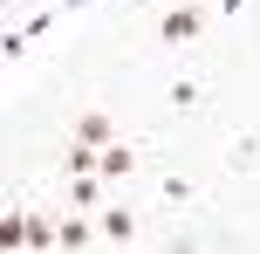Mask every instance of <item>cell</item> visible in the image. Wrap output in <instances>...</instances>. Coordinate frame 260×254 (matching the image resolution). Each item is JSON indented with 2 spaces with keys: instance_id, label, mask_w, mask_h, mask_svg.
Instances as JSON below:
<instances>
[{
  "instance_id": "1",
  "label": "cell",
  "mask_w": 260,
  "mask_h": 254,
  "mask_svg": "<svg viewBox=\"0 0 260 254\" xmlns=\"http://www.w3.org/2000/svg\"><path fill=\"white\" fill-rule=\"evenodd\" d=\"M110 137H117V124H110L103 110H82L76 117V145H110Z\"/></svg>"
},
{
  "instance_id": "2",
  "label": "cell",
  "mask_w": 260,
  "mask_h": 254,
  "mask_svg": "<svg viewBox=\"0 0 260 254\" xmlns=\"http://www.w3.org/2000/svg\"><path fill=\"white\" fill-rule=\"evenodd\" d=\"M199 21H206V14H199V7H171L157 35H165V41H192V35H199Z\"/></svg>"
},
{
  "instance_id": "3",
  "label": "cell",
  "mask_w": 260,
  "mask_h": 254,
  "mask_svg": "<svg viewBox=\"0 0 260 254\" xmlns=\"http://www.w3.org/2000/svg\"><path fill=\"white\" fill-rule=\"evenodd\" d=\"M130 165H137V151H123V145H103V165H96V172H103V179H123Z\"/></svg>"
},
{
  "instance_id": "4",
  "label": "cell",
  "mask_w": 260,
  "mask_h": 254,
  "mask_svg": "<svg viewBox=\"0 0 260 254\" xmlns=\"http://www.w3.org/2000/svg\"><path fill=\"white\" fill-rule=\"evenodd\" d=\"M69 192H76V206H96V192H103V172H82Z\"/></svg>"
},
{
  "instance_id": "5",
  "label": "cell",
  "mask_w": 260,
  "mask_h": 254,
  "mask_svg": "<svg viewBox=\"0 0 260 254\" xmlns=\"http://www.w3.org/2000/svg\"><path fill=\"white\" fill-rule=\"evenodd\" d=\"M130 227H137V220H130V213H123V206H110V213H103V234H110V241H123V234H130Z\"/></svg>"
}]
</instances>
